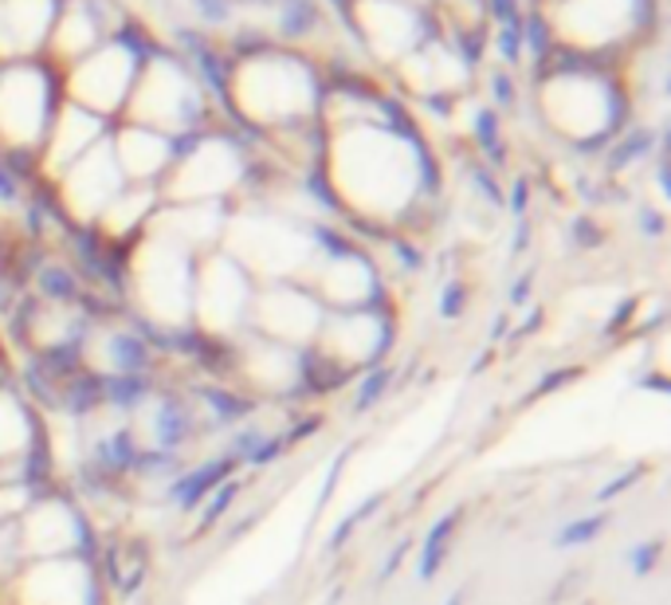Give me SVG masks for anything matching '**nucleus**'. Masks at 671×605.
Returning a JSON list of instances; mask_svg holds the SVG:
<instances>
[{"instance_id":"obj_24","label":"nucleus","mask_w":671,"mask_h":605,"mask_svg":"<svg viewBox=\"0 0 671 605\" xmlns=\"http://www.w3.org/2000/svg\"><path fill=\"white\" fill-rule=\"evenodd\" d=\"M577 582H582V570H570V574H565V579L558 582V586L546 594V605H562L565 597H570L573 590H577Z\"/></svg>"},{"instance_id":"obj_13","label":"nucleus","mask_w":671,"mask_h":605,"mask_svg":"<svg viewBox=\"0 0 671 605\" xmlns=\"http://www.w3.org/2000/svg\"><path fill=\"white\" fill-rule=\"evenodd\" d=\"M36 288H40V303H47V307H79V295H83V283L75 271L59 268V263H52V268H40L36 271Z\"/></svg>"},{"instance_id":"obj_21","label":"nucleus","mask_w":671,"mask_h":605,"mask_svg":"<svg viewBox=\"0 0 671 605\" xmlns=\"http://www.w3.org/2000/svg\"><path fill=\"white\" fill-rule=\"evenodd\" d=\"M349 456H354V444H346V449H342L338 456H334V468L326 472V479H323V491H318V499H314V516H323V507L334 499V491H338V479H342V472L349 468Z\"/></svg>"},{"instance_id":"obj_9","label":"nucleus","mask_w":671,"mask_h":605,"mask_svg":"<svg viewBox=\"0 0 671 605\" xmlns=\"http://www.w3.org/2000/svg\"><path fill=\"white\" fill-rule=\"evenodd\" d=\"M162 386L158 374H102V413H115L118 421H134Z\"/></svg>"},{"instance_id":"obj_22","label":"nucleus","mask_w":671,"mask_h":605,"mask_svg":"<svg viewBox=\"0 0 671 605\" xmlns=\"http://www.w3.org/2000/svg\"><path fill=\"white\" fill-rule=\"evenodd\" d=\"M467 283H447L444 288V295H440V303H436V311H440V318L444 323H456V318H464V311H467Z\"/></svg>"},{"instance_id":"obj_26","label":"nucleus","mask_w":671,"mask_h":605,"mask_svg":"<svg viewBox=\"0 0 671 605\" xmlns=\"http://www.w3.org/2000/svg\"><path fill=\"white\" fill-rule=\"evenodd\" d=\"M530 288H534V276H522V280L510 288V307H527V303H530Z\"/></svg>"},{"instance_id":"obj_20","label":"nucleus","mask_w":671,"mask_h":605,"mask_svg":"<svg viewBox=\"0 0 671 605\" xmlns=\"http://www.w3.org/2000/svg\"><path fill=\"white\" fill-rule=\"evenodd\" d=\"M323 421H326L323 413H303V409L291 413V425L283 429V444L286 449H299V444L311 441L314 433H323Z\"/></svg>"},{"instance_id":"obj_15","label":"nucleus","mask_w":671,"mask_h":605,"mask_svg":"<svg viewBox=\"0 0 671 605\" xmlns=\"http://www.w3.org/2000/svg\"><path fill=\"white\" fill-rule=\"evenodd\" d=\"M609 523H613L609 511H593V516L565 519V523L554 531V547L558 551H582V547H589V542H597L600 534L609 531Z\"/></svg>"},{"instance_id":"obj_14","label":"nucleus","mask_w":671,"mask_h":605,"mask_svg":"<svg viewBox=\"0 0 671 605\" xmlns=\"http://www.w3.org/2000/svg\"><path fill=\"white\" fill-rule=\"evenodd\" d=\"M240 496H243V479L240 476L224 479L220 488H216L213 496L197 507V527H193V539H205V534H213L216 527L224 523V516L236 507V499H240Z\"/></svg>"},{"instance_id":"obj_2","label":"nucleus","mask_w":671,"mask_h":605,"mask_svg":"<svg viewBox=\"0 0 671 605\" xmlns=\"http://www.w3.org/2000/svg\"><path fill=\"white\" fill-rule=\"evenodd\" d=\"M138 417L145 421V436H142L145 449L181 452V456H185L188 444L201 441L197 409H193V401H188V393L181 386H158Z\"/></svg>"},{"instance_id":"obj_18","label":"nucleus","mask_w":671,"mask_h":605,"mask_svg":"<svg viewBox=\"0 0 671 605\" xmlns=\"http://www.w3.org/2000/svg\"><path fill=\"white\" fill-rule=\"evenodd\" d=\"M663 559V539H645L636 542L632 551H628V570H632V579H648Z\"/></svg>"},{"instance_id":"obj_17","label":"nucleus","mask_w":671,"mask_h":605,"mask_svg":"<svg viewBox=\"0 0 671 605\" xmlns=\"http://www.w3.org/2000/svg\"><path fill=\"white\" fill-rule=\"evenodd\" d=\"M645 476H648V464L645 461H636V464H628V468H620L617 476H609L597 488V504L609 507V504H617V499H625L628 491L636 488V484H645Z\"/></svg>"},{"instance_id":"obj_10","label":"nucleus","mask_w":671,"mask_h":605,"mask_svg":"<svg viewBox=\"0 0 671 605\" xmlns=\"http://www.w3.org/2000/svg\"><path fill=\"white\" fill-rule=\"evenodd\" d=\"M397 378H401V366H397L393 358L377 361V366L361 370L358 378L349 381V413H354V417L374 413V409L381 406V401H386L389 393L397 389Z\"/></svg>"},{"instance_id":"obj_12","label":"nucleus","mask_w":671,"mask_h":605,"mask_svg":"<svg viewBox=\"0 0 671 605\" xmlns=\"http://www.w3.org/2000/svg\"><path fill=\"white\" fill-rule=\"evenodd\" d=\"M389 504V491H369L366 499H361L358 507H349L346 519H338V527H334L331 534H326V554H342L349 547V539L361 531V527L369 523V519L377 516V511H386Z\"/></svg>"},{"instance_id":"obj_27","label":"nucleus","mask_w":671,"mask_h":605,"mask_svg":"<svg viewBox=\"0 0 671 605\" xmlns=\"http://www.w3.org/2000/svg\"><path fill=\"white\" fill-rule=\"evenodd\" d=\"M491 361H495V346H487V350L475 354V361H472V378H479V374H484V370H491Z\"/></svg>"},{"instance_id":"obj_28","label":"nucleus","mask_w":671,"mask_h":605,"mask_svg":"<svg viewBox=\"0 0 671 605\" xmlns=\"http://www.w3.org/2000/svg\"><path fill=\"white\" fill-rule=\"evenodd\" d=\"M502 338H510V318H507V315L495 318V326H491V346H499Z\"/></svg>"},{"instance_id":"obj_8","label":"nucleus","mask_w":671,"mask_h":605,"mask_svg":"<svg viewBox=\"0 0 671 605\" xmlns=\"http://www.w3.org/2000/svg\"><path fill=\"white\" fill-rule=\"evenodd\" d=\"M464 527V507H447L444 516H436L429 523L421 539V551H416V579L429 586L444 574L447 559H452V547H456V534Z\"/></svg>"},{"instance_id":"obj_30","label":"nucleus","mask_w":671,"mask_h":605,"mask_svg":"<svg viewBox=\"0 0 671 605\" xmlns=\"http://www.w3.org/2000/svg\"><path fill=\"white\" fill-rule=\"evenodd\" d=\"M444 605H467V586H459L456 594H447Z\"/></svg>"},{"instance_id":"obj_3","label":"nucleus","mask_w":671,"mask_h":605,"mask_svg":"<svg viewBox=\"0 0 671 605\" xmlns=\"http://www.w3.org/2000/svg\"><path fill=\"white\" fill-rule=\"evenodd\" d=\"M83 358H87V366L95 374H158L162 370V361H158V354L150 350V343H145L138 331L118 326V323L95 326Z\"/></svg>"},{"instance_id":"obj_29","label":"nucleus","mask_w":671,"mask_h":605,"mask_svg":"<svg viewBox=\"0 0 671 605\" xmlns=\"http://www.w3.org/2000/svg\"><path fill=\"white\" fill-rule=\"evenodd\" d=\"M256 523H260V516H243V523L228 531V542H236V539H243L248 531H256Z\"/></svg>"},{"instance_id":"obj_19","label":"nucleus","mask_w":671,"mask_h":605,"mask_svg":"<svg viewBox=\"0 0 671 605\" xmlns=\"http://www.w3.org/2000/svg\"><path fill=\"white\" fill-rule=\"evenodd\" d=\"M636 311H640V299H636V295L620 299L617 311H613V315L605 318V326H600V338H605V343H609V338L617 343L625 331H632V326H636Z\"/></svg>"},{"instance_id":"obj_4","label":"nucleus","mask_w":671,"mask_h":605,"mask_svg":"<svg viewBox=\"0 0 671 605\" xmlns=\"http://www.w3.org/2000/svg\"><path fill=\"white\" fill-rule=\"evenodd\" d=\"M185 393H188V401H193V409H197L201 436L228 433V429L243 425V421H251V417L263 409L260 398H251L248 389L232 386V381L197 378L193 386H185Z\"/></svg>"},{"instance_id":"obj_1","label":"nucleus","mask_w":671,"mask_h":605,"mask_svg":"<svg viewBox=\"0 0 671 605\" xmlns=\"http://www.w3.org/2000/svg\"><path fill=\"white\" fill-rule=\"evenodd\" d=\"M311 346L326 354L331 361H338L342 370H349L358 378L361 370L377 366V361L393 358L397 346V318L389 315V307H358V311H326L318 338Z\"/></svg>"},{"instance_id":"obj_7","label":"nucleus","mask_w":671,"mask_h":605,"mask_svg":"<svg viewBox=\"0 0 671 605\" xmlns=\"http://www.w3.org/2000/svg\"><path fill=\"white\" fill-rule=\"evenodd\" d=\"M224 452L236 456L240 468L263 472V468H275L291 449L283 444V433H271V429H263L260 421L251 417V421H243V425L228 429V449Z\"/></svg>"},{"instance_id":"obj_25","label":"nucleus","mask_w":671,"mask_h":605,"mask_svg":"<svg viewBox=\"0 0 671 605\" xmlns=\"http://www.w3.org/2000/svg\"><path fill=\"white\" fill-rule=\"evenodd\" d=\"M636 386L645 389V393H648V389H652V393H660V398H663V393H671V381H668V374H663V370H656V374L648 370L645 378L636 381Z\"/></svg>"},{"instance_id":"obj_16","label":"nucleus","mask_w":671,"mask_h":605,"mask_svg":"<svg viewBox=\"0 0 671 605\" xmlns=\"http://www.w3.org/2000/svg\"><path fill=\"white\" fill-rule=\"evenodd\" d=\"M585 374H589V366H585V361H565V366H550V370L534 381V389H530L527 398H522V406H534V401L554 398V393L570 389L573 381H582Z\"/></svg>"},{"instance_id":"obj_5","label":"nucleus","mask_w":671,"mask_h":605,"mask_svg":"<svg viewBox=\"0 0 671 605\" xmlns=\"http://www.w3.org/2000/svg\"><path fill=\"white\" fill-rule=\"evenodd\" d=\"M240 476V461L228 456V452H216V456H205V461L188 464L181 476H173L165 484V504L181 516H197V507L220 488L224 479Z\"/></svg>"},{"instance_id":"obj_23","label":"nucleus","mask_w":671,"mask_h":605,"mask_svg":"<svg viewBox=\"0 0 671 605\" xmlns=\"http://www.w3.org/2000/svg\"><path fill=\"white\" fill-rule=\"evenodd\" d=\"M412 554V542L404 539V542H397L393 551H389V559H386V566H381V574H377V582H389V579H397L401 574V566H404V559Z\"/></svg>"},{"instance_id":"obj_11","label":"nucleus","mask_w":671,"mask_h":605,"mask_svg":"<svg viewBox=\"0 0 671 605\" xmlns=\"http://www.w3.org/2000/svg\"><path fill=\"white\" fill-rule=\"evenodd\" d=\"M188 468V461L181 456V452H162V449H138L134 464H130V476H126V484L130 488H158V484H170L173 476H181V472Z\"/></svg>"},{"instance_id":"obj_6","label":"nucleus","mask_w":671,"mask_h":605,"mask_svg":"<svg viewBox=\"0 0 671 605\" xmlns=\"http://www.w3.org/2000/svg\"><path fill=\"white\" fill-rule=\"evenodd\" d=\"M44 421L47 417H40L36 409L28 406L24 393L17 389V381H12V386H0V464L17 461L20 452L36 441L40 433H47Z\"/></svg>"}]
</instances>
